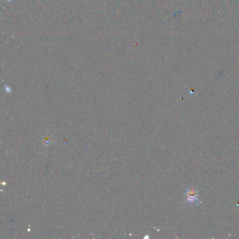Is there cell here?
Here are the masks:
<instances>
[{
    "label": "cell",
    "mask_w": 239,
    "mask_h": 239,
    "mask_svg": "<svg viewBox=\"0 0 239 239\" xmlns=\"http://www.w3.org/2000/svg\"><path fill=\"white\" fill-rule=\"evenodd\" d=\"M186 202L189 204H199V191L195 188H187L186 189Z\"/></svg>",
    "instance_id": "obj_1"
}]
</instances>
